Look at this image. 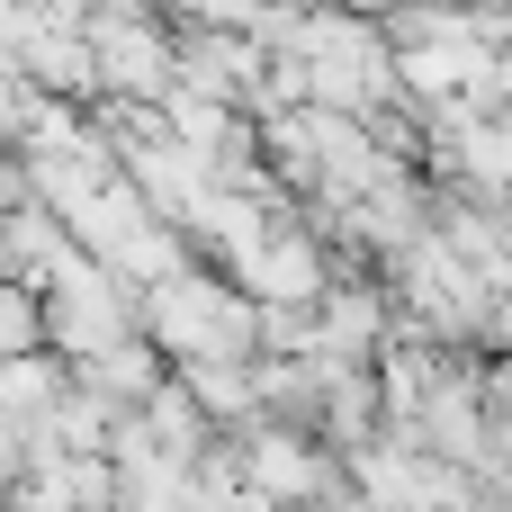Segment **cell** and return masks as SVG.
<instances>
[{"label":"cell","mask_w":512,"mask_h":512,"mask_svg":"<svg viewBox=\"0 0 512 512\" xmlns=\"http://www.w3.org/2000/svg\"><path fill=\"white\" fill-rule=\"evenodd\" d=\"M270 504H306V495H324L333 486V468L297 441V432H252V468H243Z\"/></svg>","instance_id":"cell-1"},{"label":"cell","mask_w":512,"mask_h":512,"mask_svg":"<svg viewBox=\"0 0 512 512\" xmlns=\"http://www.w3.org/2000/svg\"><path fill=\"white\" fill-rule=\"evenodd\" d=\"M9 342L36 351V297H9Z\"/></svg>","instance_id":"cell-2"}]
</instances>
